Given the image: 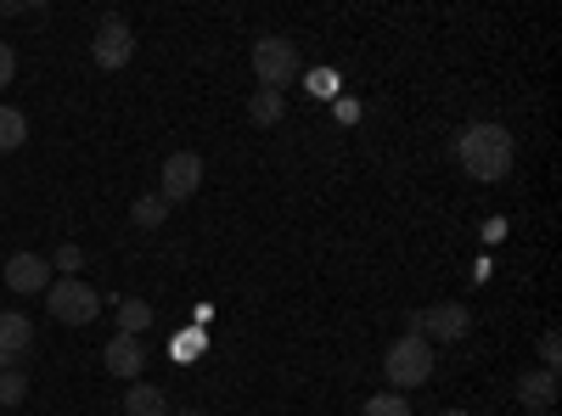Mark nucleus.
I'll list each match as a JSON object with an SVG mask.
<instances>
[{
	"instance_id": "10",
	"label": "nucleus",
	"mask_w": 562,
	"mask_h": 416,
	"mask_svg": "<svg viewBox=\"0 0 562 416\" xmlns=\"http://www.w3.org/2000/svg\"><path fill=\"white\" fill-rule=\"evenodd\" d=\"M518 400H524L535 416H546V411L557 405V372H524V378H518Z\"/></svg>"
},
{
	"instance_id": "16",
	"label": "nucleus",
	"mask_w": 562,
	"mask_h": 416,
	"mask_svg": "<svg viewBox=\"0 0 562 416\" xmlns=\"http://www.w3.org/2000/svg\"><path fill=\"white\" fill-rule=\"evenodd\" d=\"M130 220L147 225V231H158V225L169 220V203H164V198H135V203H130Z\"/></svg>"
},
{
	"instance_id": "9",
	"label": "nucleus",
	"mask_w": 562,
	"mask_h": 416,
	"mask_svg": "<svg viewBox=\"0 0 562 416\" xmlns=\"http://www.w3.org/2000/svg\"><path fill=\"white\" fill-rule=\"evenodd\" d=\"M102 360H108V372L113 378H140V366H147V349H140V338H113L108 349H102Z\"/></svg>"
},
{
	"instance_id": "4",
	"label": "nucleus",
	"mask_w": 562,
	"mask_h": 416,
	"mask_svg": "<svg viewBox=\"0 0 562 416\" xmlns=\"http://www.w3.org/2000/svg\"><path fill=\"white\" fill-rule=\"evenodd\" d=\"M45 310H52L63 327H90V321L102 315V293L79 282V276H57L52 288H45Z\"/></svg>"
},
{
	"instance_id": "21",
	"label": "nucleus",
	"mask_w": 562,
	"mask_h": 416,
	"mask_svg": "<svg viewBox=\"0 0 562 416\" xmlns=\"http://www.w3.org/2000/svg\"><path fill=\"white\" fill-rule=\"evenodd\" d=\"M12 74H18V52H12V45H7V40H0V90H7V85H12Z\"/></svg>"
},
{
	"instance_id": "7",
	"label": "nucleus",
	"mask_w": 562,
	"mask_h": 416,
	"mask_svg": "<svg viewBox=\"0 0 562 416\" xmlns=\"http://www.w3.org/2000/svg\"><path fill=\"white\" fill-rule=\"evenodd\" d=\"M90 57H97V68H124V63L135 57L130 23H124V18H108V23L97 29V40H90Z\"/></svg>"
},
{
	"instance_id": "17",
	"label": "nucleus",
	"mask_w": 562,
	"mask_h": 416,
	"mask_svg": "<svg viewBox=\"0 0 562 416\" xmlns=\"http://www.w3.org/2000/svg\"><path fill=\"white\" fill-rule=\"evenodd\" d=\"M360 416H411V405L389 389V394H371V400L360 405Z\"/></svg>"
},
{
	"instance_id": "2",
	"label": "nucleus",
	"mask_w": 562,
	"mask_h": 416,
	"mask_svg": "<svg viewBox=\"0 0 562 416\" xmlns=\"http://www.w3.org/2000/svg\"><path fill=\"white\" fill-rule=\"evenodd\" d=\"M434 360H439V349H434L428 338L405 333V338H394L389 355H383V378L394 383V394H400V389H416V383L434 378Z\"/></svg>"
},
{
	"instance_id": "14",
	"label": "nucleus",
	"mask_w": 562,
	"mask_h": 416,
	"mask_svg": "<svg viewBox=\"0 0 562 416\" xmlns=\"http://www.w3.org/2000/svg\"><path fill=\"white\" fill-rule=\"evenodd\" d=\"M29 142V119L18 108H0V153H18Z\"/></svg>"
},
{
	"instance_id": "6",
	"label": "nucleus",
	"mask_w": 562,
	"mask_h": 416,
	"mask_svg": "<svg viewBox=\"0 0 562 416\" xmlns=\"http://www.w3.org/2000/svg\"><path fill=\"white\" fill-rule=\"evenodd\" d=\"M198 187H203V158H198V153H169V158H164V187H158V198L175 209V203H186V198H198Z\"/></svg>"
},
{
	"instance_id": "13",
	"label": "nucleus",
	"mask_w": 562,
	"mask_h": 416,
	"mask_svg": "<svg viewBox=\"0 0 562 416\" xmlns=\"http://www.w3.org/2000/svg\"><path fill=\"white\" fill-rule=\"evenodd\" d=\"M124 411H130V416H169V411H164V394H158L153 383H135V389L124 394Z\"/></svg>"
},
{
	"instance_id": "18",
	"label": "nucleus",
	"mask_w": 562,
	"mask_h": 416,
	"mask_svg": "<svg viewBox=\"0 0 562 416\" xmlns=\"http://www.w3.org/2000/svg\"><path fill=\"white\" fill-rule=\"evenodd\" d=\"M23 400H29V378L18 366H7V372H0V405H23Z\"/></svg>"
},
{
	"instance_id": "11",
	"label": "nucleus",
	"mask_w": 562,
	"mask_h": 416,
	"mask_svg": "<svg viewBox=\"0 0 562 416\" xmlns=\"http://www.w3.org/2000/svg\"><path fill=\"white\" fill-rule=\"evenodd\" d=\"M29 344H34V321H29V315H7V310H0V355L23 360V355H29Z\"/></svg>"
},
{
	"instance_id": "8",
	"label": "nucleus",
	"mask_w": 562,
	"mask_h": 416,
	"mask_svg": "<svg viewBox=\"0 0 562 416\" xmlns=\"http://www.w3.org/2000/svg\"><path fill=\"white\" fill-rule=\"evenodd\" d=\"M52 282H57V276H52V259H45V254H12L7 259V288L12 293H45Z\"/></svg>"
},
{
	"instance_id": "3",
	"label": "nucleus",
	"mask_w": 562,
	"mask_h": 416,
	"mask_svg": "<svg viewBox=\"0 0 562 416\" xmlns=\"http://www.w3.org/2000/svg\"><path fill=\"white\" fill-rule=\"evenodd\" d=\"M254 74H259L265 90H276V97H281V90L304 74L299 45H293L288 34H259V40H254Z\"/></svg>"
},
{
	"instance_id": "20",
	"label": "nucleus",
	"mask_w": 562,
	"mask_h": 416,
	"mask_svg": "<svg viewBox=\"0 0 562 416\" xmlns=\"http://www.w3.org/2000/svg\"><path fill=\"white\" fill-rule=\"evenodd\" d=\"M557 355H562L557 333H540V372H557Z\"/></svg>"
},
{
	"instance_id": "12",
	"label": "nucleus",
	"mask_w": 562,
	"mask_h": 416,
	"mask_svg": "<svg viewBox=\"0 0 562 416\" xmlns=\"http://www.w3.org/2000/svg\"><path fill=\"white\" fill-rule=\"evenodd\" d=\"M153 327V304L147 299H119V333L124 338H140Z\"/></svg>"
},
{
	"instance_id": "1",
	"label": "nucleus",
	"mask_w": 562,
	"mask_h": 416,
	"mask_svg": "<svg viewBox=\"0 0 562 416\" xmlns=\"http://www.w3.org/2000/svg\"><path fill=\"white\" fill-rule=\"evenodd\" d=\"M456 164H461L467 180L495 187V180H506V169H512V135L501 124H467L456 135Z\"/></svg>"
},
{
	"instance_id": "5",
	"label": "nucleus",
	"mask_w": 562,
	"mask_h": 416,
	"mask_svg": "<svg viewBox=\"0 0 562 416\" xmlns=\"http://www.w3.org/2000/svg\"><path fill=\"white\" fill-rule=\"evenodd\" d=\"M467 327H473L467 304H434V310L411 315V333H422L428 344H456V338H467Z\"/></svg>"
},
{
	"instance_id": "19",
	"label": "nucleus",
	"mask_w": 562,
	"mask_h": 416,
	"mask_svg": "<svg viewBox=\"0 0 562 416\" xmlns=\"http://www.w3.org/2000/svg\"><path fill=\"white\" fill-rule=\"evenodd\" d=\"M52 270H63V276H79V270H85V254H79V243H63V248H57V259H52Z\"/></svg>"
},
{
	"instance_id": "22",
	"label": "nucleus",
	"mask_w": 562,
	"mask_h": 416,
	"mask_svg": "<svg viewBox=\"0 0 562 416\" xmlns=\"http://www.w3.org/2000/svg\"><path fill=\"white\" fill-rule=\"evenodd\" d=\"M175 416H203V411H175Z\"/></svg>"
},
{
	"instance_id": "15",
	"label": "nucleus",
	"mask_w": 562,
	"mask_h": 416,
	"mask_svg": "<svg viewBox=\"0 0 562 416\" xmlns=\"http://www.w3.org/2000/svg\"><path fill=\"white\" fill-rule=\"evenodd\" d=\"M281 113H288V102H281L276 90H254V102H248V119L254 124H281Z\"/></svg>"
}]
</instances>
